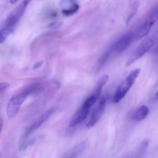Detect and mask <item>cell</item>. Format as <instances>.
<instances>
[{
	"mask_svg": "<svg viewBox=\"0 0 158 158\" xmlns=\"http://www.w3.org/2000/svg\"><path fill=\"white\" fill-rule=\"evenodd\" d=\"M14 29H15V27H6V26H4L0 30V44H2V43L6 41L8 35L12 33Z\"/></svg>",
	"mask_w": 158,
	"mask_h": 158,
	"instance_id": "obj_11",
	"label": "cell"
},
{
	"mask_svg": "<svg viewBox=\"0 0 158 158\" xmlns=\"http://www.w3.org/2000/svg\"><path fill=\"white\" fill-rule=\"evenodd\" d=\"M40 90H41V88L40 86H30L19 94L14 95L9 100L7 106H6V114L9 118H13L17 115L22 105L23 104L25 100L29 96L40 92Z\"/></svg>",
	"mask_w": 158,
	"mask_h": 158,
	"instance_id": "obj_2",
	"label": "cell"
},
{
	"mask_svg": "<svg viewBox=\"0 0 158 158\" xmlns=\"http://www.w3.org/2000/svg\"><path fill=\"white\" fill-rule=\"evenodd\" d=\"M2 123H1V124H0V132H1V131H2Z\"/></svg>",
	"mask_w": 158,
	"mask_h": 158,
	"instance_id": "obj_16",
	"label": "cell"
},
{
	"mask_svg": "<svg viewBox=\"0 0 158 158\" xmlns=\"http://www.w3.org/2000/svg\"><path fill=\"white\" fill-rule=\"evenodd\" d=\"M19 0H9V2H10L11 4L14 5V4H15V3H16Z\"/></svg>",
	"mask_w": 158,
	"mask_h": 158,
	"instance_id": "obj_15",
	"label": "cell"
},
{
	"mask_svg": "<svg viewBox=\"0 0 158 158\" xmlns=\"http://www.w3.org/2000/svg\"><path fill=\"white\" fill-rule=\"evenodd\" d=\"M109 77L107 75H104L100 79V80L97 83L95 89L93 91V94L90 97H88L84 103H83L80 109L77 111L73 117L69 121V127H75L76 125L82 123L87 118L88 115L89 114L90 110L92 109L93 106L95 105V103L98 101L100 99V95H101L102 89L104 85L107 82Z\"/></svg>",
	"mask_w": 158,
	"mask_h": 158,
	"instance_id": "obj_1",
	"label": "cell"
},
{
	"mask_svg": "<svg viewBox=\"0 0 158 158\" xmlns=\"http://www.w3.org/2000/svg\"><path fill=\"white\" fill-rule=\"evenodd\" d=\"M158 18V11H157V7H155L154 9H153L151 10V12H150L149 15L147 17L146 20L144 21V23H143L141 26H140V29L137 30V33L135 35L136 40H138L140 39L143 38L144 36L148 35V33L151 31V28L153 27V26L154 25V23L157 22Z\"/></svg>",
	"mask_w": 158,
	"mask_h": 158,
	"instance_id": "obj_6",
	"label": "cell"
},
{
	"mask_svg": "<svg viewBox=\"0 0 158 158\" xmlns=\"http://www.w3.org/2000/svg\"><path fill=\"white\" fill-rule=\"evenodd\" d=\"M78 9H79V5L75 4L73 7L69 8V9H63V10L62 11V12H63V15H73V13H75V12H77V11H78Z\"/></svg>",
	"mask_w": 158,
	"mask_h": 158,
	"instance_id": "obj_13",
	"label": "cell"
},
{
	"mask_svg": "<svg viewBox=\"0 0 158 158\" xmlns=\"http://www.w3.org/2000/svg\"><path fill=\"white\" fill-rule=\"evenodd\" d=\"M30 2L31 0H23V2L20 3L18 7L8 16L6 22H5L4 26H6V27H15L19 20L24 15L26 8L29 6Z\"/></svg>",
	"mask_w": 158,
	"mask_h": 158,
	"instance_id": "obj_7",
	"label": "cell"
},
{
	"mask_svg": "<svg viewBox=\"0 0 158 158\" xmlns=\"http://www.w3.org/2000/svg\"><path fill=\"white\" fill-rule=\"evenodd\" d=\"M150 113L149 108L147 106H141L135 111L134 114V119L135 121H141L148 117Z\"/></svg>",
	"mask_w": 158,
	"mask_h": 158,
	"instance_id": "obj_10",
	"label": "cell"
},
{
	"mask_svg": "<svg viewBox=\"0 0 158 158\" xmlns=\"http://www.w3.org/2000/svg\"><path fill=\"white\" fill-rule=\"evenodd\" d=\"M106 99L105 97H100V99L98 100V103H97V106H96V107L94 108V110H93L89 121L86 123V127H93L100 120L102 114L104 112L105 107H106Z\"/></svg>",
	"mask_w": 158,
	"mask_h": 158,
	"instance_id": "obj_8",
	"label": "cell"
},
{
	"mask_svg": "<svg viewBox=\"0 0 158 158\" xmlns=\"http://www.w3.org/2000/svg\"><path fill=\"white\" fill-rule=\"evenodd\" d=\"M140 73V69H135L130 73L129 75L123 80V81L118 86L113 97V103H117L126 96L131 88L134 86L137 77Z\"/></svg>",
	"mask_w": 158,
	"mask_h": 158,
	"instance_id": "obj_3",
	"label": "cell"
},
{
	"mask_svg": "<svg viewBox=\"0 0 158 158\" xmlns=\"http://www.w3.org/2000/svg\"><path fill=\"white\" fill-rule=\"evenodd\" d=\"M134 38H135V35L132 32H129V33L123 35L113 46V47L111 48V51L116 52V53H121L129 47Z\"/></svg>",
	"mask_w": 158,
	"mask_h": 158,
	"instance_id": "obj_9",
	"label": "cell"
},
{
	"mask_svg": "<svg viewBox=\"0 0 158 158\" xmlns=\"http://www.w3.org/2000/svg\"><path fill=\"white\" fill-rule=\"evenodd\" d=\"M9 88V83H6V82L0 83V94L6 92Z\"/></svg>",
	"mask_w": 158,
	"mask_h": 158,
	"instance_id": "obj_14",
	"label": "cell"
},
{
	"mask_svg": "<svg viewBox=\"0 0 158 158\" xmlns=\"http://www.w3.org/2000/svg\"><path fill=\"white\" fill-rule=\"evenodd\" d=\"M111 52H112V51H111V49H110V51H108L107 52H106V53L104 54V55L102 56L101 58L99 60V61L97 62V70L99 71L100 69H101L102 67H103V66H104L105 63H106V61L108 60V59H109L110 56Z\"/></svg>",
	"mask_w": 158,
	"mask_h": 158,
	"instance_id": "obj_12",
	"label": "cell"
},
{
	"mask_svg": "<svg viewBox=\"0 0 158 158\" xmlns=\"http://www.w3.org/2000/svg\"><path fill=\"white\" fill-rule=\"evenodd\" d=\"M54 112V109H50L46 110V112L43 113L41 116L39 117V118L35 120V122L32 123V124L29 127H28V129L26 130V132L25 133L24 136L22 138L21 142H20V149L21 150H24L26 148V143H27V139L28 137H29L32 133H33L34 131H36L40 126L43 124L50 117V116L52 115V113Z\"/></svg>",
	"mask_w": 158,
	"mask_h": 158,
	"instance_id": "obj_4",
	"label": "cell"
},
{
	"mask_svg": "<svg viewBox=\"0 0 158 158\" xmlns=\"http://www.w3.org/2000/svg\"><path fill=\"white\" fill-rule=\"evenodd\" d=\"M154 44H155V40L154 38H148L147 40H143L137 46V49L134 51V52L131 54V57L128 59L127 62V66H130V65L133 64L134 62L141 58L144 54L149 52L154 47Z\"/></svg>",
	"mask_w": 158,
	"mask_h": 158,
	"instance_id": "obj_5",
	"label": "cell"
}]
</instances>
